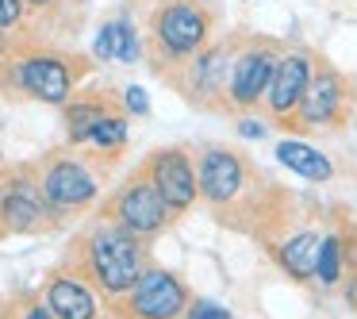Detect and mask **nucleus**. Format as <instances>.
<instances>
[{"instance_id":"nucleus-27","label":"nucleus","mask_w":357,"mask_h":319,"mask_svg":"<svg viewBox=\"0 0 357 319\" xmlns=\"http://www.w3.org/2000/svg\"><path fill=\"white\" fill-rule=\"evenodd\" d=\"M204 4H215V0H204Z\"/></svg>"},{"instance_id":"nucleus-2","label":"nucleus","mask_w":357,"mask_h":319,"mask_svg":"<svg viewBox=\"0 0 357 319\" xmlns=\"http://www.w3.org/2000/svg\"><path fill=\"white\" fill-rule=\"evenodd\" d=\"M208 12L196 0H169L154 20L158 47L169 58H196L208 43Z\"/></svg>"},{"instance_id":"nucleus-25","label":"nucleus","mask_w":357,"mask_h":319,"mask_svg":"<svg viewBox=\"0 0 357 319\" xmlns=\"http://www.w3.org/2000/svg\"><path fill=\"white\" fill-rule=\"evenodd\" d=\"M24 319H58V316L47 308V304H35V308H27V316H24Z\"/></svg>"},{"instance_id":"nucleus-9","label":"nucleus","mask_w":357,"mask_h":319,"mask_svg":"<svg viewBox=\"0 0 357 319\" xmlns=\"http://www.w3.org/2000/svg\"><path fill=\"white\" fill-rule=\"evenodd\" d=\"M43 196H47L50 208L58 212H73L81 204H89L96 196V177L89 173V165L81 162H54L43 177Z\"/></svg>"},{"instance_id":"nucleus-19","label":"nucleus","mask_w":357,"mask_h":319,"mask_svg":"<svg viewBox=\"0 0 357 319\" xmlns=\"http://www.w3.org/2000/svg\"><path fill=\"white\" fill-rule=\"evenodd\" d=\"M85 142L96 150H119L127 142V124L116 116H104L100 124H93V131L85 135Z\"/></svg>"},{"instance_id":"nucleus-1","label":"nucleus","mask_w":357,"mask_h":319,"mask_svg":"<svg viewBox=\"0 0 357 319\" xmlns=\"http://www.w3.org/2000/svg\"><path fill=\"white\" fill-rule=\"evenodd\" d=\"M89 273L96 277V285L112 296H123L135 288V281L142 277V242L135 231L119 227H100V231L89 239Z\"/></svg>"},{"instance_id":"nucleus-21","label":"nucleus","mask_w":357,"mask_h":319,"mask_svg":"<svg viewBox=\"0 0 357 319\" xmlns=\"http://www.w3.org/2000/svg\"><path fill=\"white\" fill-rule=\"evenodd\" d=\"M185 319H231V311L211 300H196L192 308H185Z\"/></svg>"},{"instance_id":"nucleus-26","label":"nucleus","mask_w":357,"mask_h":319,"mask_svg":"<svg viewBox=\"0 0 357 319\" xmlns=\"http://www.w3.org/2000/svg\"><path fill=\"white\" fill-rule=\"evenodd\" d=\"M27 4H50V0H27Z\"/></svg>"},{"instance_id":"nucleus-15","label":"nucleus","mask_w":357,"mask_h":319,"mask_svg":"<svg viewBox=\"0 0 357 319\" xmlns=\"http://www.w3.org/2000/svg\"><path fill=\"white\" fill-rule=\"evenodd\" d=\"M47 196L31 185H16L0 196V223L8 231H31L43 216H47Z\"/></svg>"},{"instance_id":"nucleus-23","label":"nucleus","mask_w":357,"mask_h":319,"mask_svg":"<svg viewBox=\"0 0 357 319\" xmlns=\"http://www.w3.org/2000/svg\"><path fill=\"white\" fill-rule=\"evenodd\" d=\"M20 12H24V0H0V31L20 24Z\"/></svg>"},{"instance_id":"nucleus-24","label":"nucleus","mask_w":357,"mask_h":319,"mask_svg":"<svg viewBox=\"0 0 357 319\" xmlns=\"http://www.w3.org/2000/svg\"><path fill=\"white\" fill-rule=\"evenodd\" d=\"M234 131H238V139H265V135H269V124H265V119H238Z\"/></svg>"},{"instance_id":"nucleus-16","label":"nucleus","mask_w":357,"mask_h":319,"mask_svg":"<svg viewBox=\"0 0 357 319\" xmlns=\"http://www.w3.org/2000/svg\"><path fill=\"white\" fill-rule=\"evenodd\" d=\"M319 246H323V235L303 227V231H292L277 250V262L288 277L296 281H311L315 277V262H319Z\"/></svg>"},{"instance_id":"nucleus-6","label":"nucleus","mask_w":357,"mask_h":319,"mask_svg":"<svg viewBox=\"0 0 357 319\" xmlns=\"http://www.w3.org/2000/svg\"><path fill=\"white\" fill-rule=\"evenodd\" d=\"M150 181L158 185V193L165 196L173 212H188L200 196V181H196V165L188 162L185 150H158L150 158Z\"/></svg>"},{"instance_id":"nucleus-4","label":"nucleus","mask_w":357,"mask_h":319,"mask_svg":"<svg viewBox=\"0 0 357 319\" xmlns=\"http://www.w3.org/2000/svg\"><path fill=\"white\" fill-rule=\"evenodd\" d=\"M196 181H200L204 200L231 204V200H238L242 188H246V162H242L234 150L211 147V150H204L200 162H196Z\"/></svg>"},{"instance_id":"nucleus-12","label":"nucleus","mask_w":357,"mask_h":319,"mask_svg":"<svg viewBox=\"0 0 357 319\" xmlns=\"http://www.w3.org/2000/svg\"><path fill=\"white\" fill-rule=\"evenodd\" d=\"M277 162L284 165L288 173H296V177L303 181H331L334 177V162L323 154V150H315L311 142L296 139V135H288V139L277 142Z\"/></svg>"},{"instance_id":"nucleus-3","label":"nucleus","mask_w":357,"mask_h":319,"mask_svg":"<svg viewBox=\"0 0 357 319\" xmlns=\"http://www.w3.org/2000/svg\"><path fill=\"white\" fill-rule=\"evenodd\" d=\"M127 308L135 319H181L188 308V288L165 269H146L127 292Z\"/></svg>"},{"instance_id":"nucleus-14","label":"nucleus","mask_w":357,"mask_h":319,"mask_svg":"<svg viewBox=\"0 0 357 319\" xmlns=\"http://www.w3.org/2000/svg\"><path fill=\"white\" fill-rule=\"evenodd\" d=\"M47 308L58 319H96V296L77 277H54L47 285Z\"/></svg>"},{"instance_id":"nucleus-18","label":"nucleus","mask_w":357,"mask_h":319,"mask_svg":"<svg viewBox=\"0 0 357 319\" xmlns=\"http://www.w3.org/2000/svg\"><path fill=\"white\" fill-rule=\"evenodd\" d=\"M346 273V254H342V239L338 235H323V246H319V262H315V281L323 288H334Z\"/></svg>"},{"instance_id":"nucleus-22","label":"nucleus","mask_w":357,"mask_h":319,"mask_svg":"<svg viewBox=\"0 0 357 319\" xmlns=\"http://www.w3.org/2000/svg\"><path fill=\"white\" fill-rule=\"evenodd\" d=\"M123 104H127V112H131V116H146V112H150V96L142 93L139 85H131L123 93Z\"/></svg>"},{"instance_id":"nucleus-13","label":"nucleus","mask_w":357,"mask_h":319,"mask_svg":"<svg viewBox=\"0 0 357 319\" xmlns=\"http://www.w3.org/2000/svg\"><path fill=\"white\" fill-rule=\"evenodd\" d=\"M231 66H234V50L227 43H215V47L200 50L192 66V81L196 93L204 101H215V96H227V81H231Z\"/></svg>"},{"instance_id":"nucleus-20","label":"nucleus","mask_w":357,"mask_h":319,"mask_svg":"<svg viewBox=\"0 0 357 319\" xmlns=\"http://www.w3.org/2000/svg\"><path fill=\"white\" fill-rule=\"evenodd\" d=\"M104 116H108V112H104L100 104H73L70 108V139L85 142V135L93 131V124H100Z\"/></svg>"},{"instance_id":"nucleus-17","label":"nucleus","mask_w":357,"mask_h":319,"mask_svg":"<svg viewBox=\"0 0 357 319\" xmlns=\"http://www.w3.org/2000/svg\"><path fill=\"white\" fill-rule=\"evenodd\" d=\"M96 58H104V62H139L142 58V43L139 35H135V27L127 24V20H112V24H104L100 31H96V43H93Z\"/></svg>"},{"instance_id":"nucleus-5","label":"nucleus","mask_w":357,"mask_h":319,"mask_svg":"<svg viewBox=\"0 0 357 319\" xmlns=\"http://www.w3.org/2000/svg\"><path fill=\"white\" fill-rule=\"evenodd\" d=\"M277 73V54L265 47H250L234 58L231 66V81H227V101L238 108H254L257 101H265Z\"/></svg>"},{"instance_id":"nucleus-11","label":"nucleus","mask_w":357,"mask_h":319,"mask_svg":"<svg viewBox=\"0 0 357 319\" xmlns=\"http://www.w3.org/2000/svg\"><path fill=\"white\" fill-rule=\"evenodd\" d=\"M342 77L338 73H315L311 77V85H307V93H303V101H300V108H296V116H300V124L303 127H326V124H334L338 119V112H342Z\"/></svg>"},{"instance_id":"nucleus-10","label":"nucleus","mask_w":357,"mask_h":319,"mask_svg":"<svg viewBox=\"0 0 357 319\" xmlns=\"http://www.w3.org/2000/svg\"><path fill=\"white\" fill-rule=\"evenodd\" d=\"M16 85L24 93H31L35 101H47V104H62L73 89V73L62 58H27V62L16 66Z\"/></svg>"},{"instance_id":"nucleus-8","label":"nucleus","mask_w":357,"mask_h":319,"mask_svg":"<svg viewBox=\"0 0 357 319\" xmlns=\"http://www.w3.org/2000/svg\"><path fill=\"white\" fill-rule=\"evenodd\" d=\"M169 204H165V196L158 193L154 181H135V185H127L123 193H119L116 200V216L119 223L127 227V231L135 235H154L165 227V219H169Z\"/></svg>"},{"instance_id":"nucleus-7","label":"nucleus","mask_w":357,"mask_h":319,"mask_svg":"<svg viewBox=\"0 0 357 319\" xmlns=\"http://www.w3.org/2000/svg\"><path fill=\"white\" fill-rule=\"evenodd\" d=\"M311 77H315V66H311L307 50H292V54L277 58V73H273V85H269V93H265L273 116L277 119L296 116V108H300Z\"/></svg>"}]
</instances>
